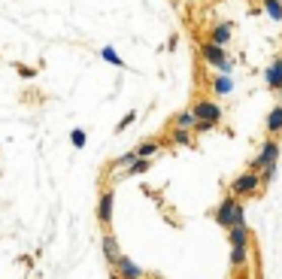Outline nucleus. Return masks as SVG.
I'll use <instances>...</instances> for the list:
<instances>
[{"label": "nucleus", "mask_w": 282, "mask_h": 279, "mask_svg": "<svg viewBox=\"0 0 282 279\" xmlns=\"http://www.w3.org/2000/svg\"><path fill=\"white\" fill-rule=\"evenodd\" d=\"M149 167H152V158H137V161H134V164H131V167H128L125 173H122V179H131V176H140V173H146Z\"/></svg>", "instance_id": "11"}, {"label": "nucleus", "mask_w": 282, "mask_h": 279, "mask_svg": "<svg viewBox=\"0 0 282 279\" xmlns=\"http://www.w3.org/2000/svg\"><path fill=\"white\" fill-rule=\"evenodd\" d=\"M276 61H279V64H282V58H276Z\"/></svg>", "instance_id": "24"}, {"label": "nucleus", "mask_w": 282, "mask_h": 279, "mask_svg": "<svg viewBox=\"0 0 282 279\" xmlns=\"http://www.w3.org/2000/svg\"><path fill=\"white\" fill-rule=\"evenodd\" d=\"M112 204H115V191L106 188V191L100 194V201H97V222H100V225H109V222H112Z\"/></svg>", "instance_id": "5"}, {"label": "nucleus", "mask_w": 282, "mask_h": 279, "mask_svg": "<svg viewBox=\"0 0 282 279\" xmlns=\"http://www.w3.org/2000/svg\"><path fill=\"white\" fill-rule=\"evenodd\" d=\"M264 9H267V15H270L273 21H282V3L279 0H264Z\"/></svg>", "instance_id": "17"}, {"label": "nucleus", "mask_w": 282, "mask_h": 279, "mask_svg": "<svg viewBox=\"0 0 282 279\" xmlns=\"http://www.w3.org/2000/svg\"><path fill=\"white\" fill-rule=\"evenodd\" d=\"M134 161H137V155H134V149H131V152H125L122 158H115V161H112V167H122V170H128Z\"/></svg>", "instance_id": "19"}, {"label": "nucleus", "mask_w": 282, "mask_h": 279, "mask_svg": "<svg viewBox=\"0 0 282 279\" xmlns=\"http://www.w3.org/2000/svg\"><path fill=\"white\" fill-rule=\"evenodd\" d=\"M191 112H194L197 122H213V125L222 122V106H219L216 100H197V103L191 106Z\"/></svg>", "instance_id": "3"}, {"label": "nucleus", "mask_w": 282, "mask_h": 279, "mask_svg": "<svg viewBox=\"0 0 282 279\" xmlns=\"http://www.w3.org/2000/svg\"><path fill=\"white\" fill-rule=\"evenodd\" d=\"M158 152H161V143H158V140H143V143L134 149L137 158H155Z\"/></svg>", "instance_id": "9"}, {"label": "nucleus", "mask_w": 282, "mask_h": 279, "mask_svg": "<svg viewBox=\"0 0 282 279\" xmlns=\"http://www.w3.org/2000/svg\"><path fill=\"white\" fill-rule=\"evenodd\" d=\"M279 3H282V0H279Z\"/></svg>", "instance_id": "25"}, {"label": "nucleus", "mask_w": 282, "mask_h": 279, "mask_svg": "<svg viewBox=\"0 0 282 279\" xmlns=\"http://www.w3.org/2000/svg\"><path fill=\"white\" fill-rule=\"evenodd\" d=\"M100 55H103V61H109V64H112V67H118V70H125V67H128V64L122 61V55H118L112 46H103V52H100Z\"/></svg>", "instance_id": "14"}, {"label": "nucleus", "mask_w": 282, "mask_h": 279, "mask_svg": "<svg viewBox=\"0 0 282 279\" xmlns=\"http://www.w3.org/2000/svg\"><path fill=\"white\" fill-rule=\"evenodd\" d=\"M85 140H88V137H85V131H82V128H76V131L70 134V143H73L76 149H82V146H85Z\"/></svg>", "instance_id": "20"}, {"label": "nucleus", "mask_w": 282, "mask_h": 279, "mask_svg": "<svg viewBox=\"0 0 282 279\" xmlns=\"http://www.w3.org/2000/svg\"><path fill=\"white\" fill-rule=\"evenodd\" d=\"M258 185H261V176L258 173H252V170H246V173H240L234 182H231V197H249V194H255L258 191Z\"/></svg>", "instance_id": "2"}, {"label": "nucleus", "mask_w": 282, "mask_h": 279, "mask_svg": "<svg viewBox=\"0 0 282 279\" xmlns=\"http://www.w3.org/2000/svg\"><path fill=\"white\" fill-rule=\"evenodd\" d=\"M170 140H173V143H182V146H188V143H191V131H182V128H173V134H170Z\"/></svg>", "instance_id": "18"}, {"label": "nucleus", "mask_w": 282, "mask_h": 279, "mask_svg": "<svg viewBox=\"0 0 282 279\" xmlns=\"http://www.w3.org/2000/svg\"><path fill=\"white\" fill-rule=\"evenodd\" d=\"M194 122H197V118H194V112H191V109H185V112H179V115L173 118V125H176V128H182V131H191V128H194Z\"/></svg>", "instance_id": "15"}, {"label": "nucleus", "mask_w": 282, "mask_h": 279, "mask_svg": "<svg viewBox=\"0 0 282 279\" xmlns=\"http://www.w3.org/2000/svg\"><path fill=\"white\" fill-rule=\"evenodd\" d=\"M216 225H222L225 231L234 228V225H246V210H243V204L228 194V197L219 204V210H216Z\"/></svg>", "instance_id": "1"}, {"label": "nucleus", "mask_w": 282, "mask_h": 279, "mask_svg": "<svg viewBox=\"0 0 282 279\" xmlns=\"http://www.w3.org/2000/svg\"><path fill=\"white\" fill-rule=\"evenodd\" d=\"M112 276L115 279H146V273H143L140 264H134L128 255H122V258L112 264Z\"/></svg>", "instance_id": "4"}, {"label": "nucleus", "mask_w": 282, "mask_h": 279, "mask_svg": "<svg viewBox=\"0 0 282 279\" xmlns=\"http://www.w3.org/2000/svg\"><path fill=\"white\" fill-rule=\"evenodd\" d=\"M18 73H21V76H24V79H30V76H33V73H36V70H30V67H18Z\"/></svg>", "instance_id": "22"}, {"label": "nucleus", "mask_w": 282, "mask_h": 279, "mask_svg": "<svg viewBox=\"0 0 282 279\" xmlns=\"http://www.w3.org/2000/svg\"><path fill=\"white\" fill-rule=\"evenodd\" d=\"M231 88H234L231 76H219V79H213V91H216V94H231Z\"/></svg>", "instance_id": "16"}, {"label": "nucleus", "mask_w": 282, "mask_h": 279, "mask_svg": "<svg viewBox=\"0 0 282 279\" xmlns=\"http://www.w3.org/2000/svg\"><path fill=\"white\" fill-rule=\"evenodd\" d=\"M267 131L270 134H279L282 131V106H273L270 115H267Z\"/></svg>", "instance_id": "13"}, {"label": "nucleus", "mask_w": 282, "mask_h": 279, "mask_svg": "<svg viewBox=\"0 0 282 279\" xmlns=\"http://www.w3.org/2000/svg\"><path fill=\"white\" fill-rule=\"evenodd\" d=\"M246 261H249V246H231V264L243 267Z\"/></svg>", "instance_id": "12"}, {"label": "nucleus", "mask_w": 282, "mask_h": 279, "mask_svg": "<svg viewBox=\"0 0 282 279\" xmlns=\"http://www.w3.org/2000/svg\"><path fill=\"white\" fill-rule=\"evenodd\" d=\"M103 258H106V264L112 267L118 258H122V249H118V240L112 237V234H106L103 237Z\"/></svg>", "instance_id": "7"}, {"label": "nucleus", "mask_w": 282, "mask_h": 279, "mask_svg": "<svg viewBox=\"0 0 282 279\" xmlns=\"http://www.w3.org/2000/svg\"><path fill=\"white\" fill-rule=\"evenodd\" d=\"M279 100H282V88H279ZM279 106H282V103H279Z\"/></svg>", "instance_id": "23"}, {"label": "nucleus", "mask_w": 282, "mask_h": 279, "mask_svg": "<svg viewBox=\"0 0 282 279\" xmlns=\"http://www.w3.org/2000/svg\"><path fill=\"white\" fill-rule=\"evenodd\" d=\"M134 122H137V112H128V115L118 122V128H115V131H125V128H128V125H134Z\"/></svg>", "instance_id": "21"}, {"label": "nucleus", "mask_w": 282, "mask_h": 279, "mask_svg": "<svg viewBox=\"0 0 282 279\" xmlns=\"http://www.w3.org/2000/svg\"><path fill=\"white\" fill-rule=\"evenodd\" d=\"M231 30H234V27H231V21L216 24V27L210 30V43H216V46H222V49H225V46H228V39H231Z\"/></svg>", "instance_id": "6"}, {"label": "nucleus", "mask_w": 282, "mask_h": 279, "mask_svg": "<svg viewBox=\"0 0 282 279\" xmlns=\"http://www.w3.org/2000/svg\"><path fill=\"white\" fill-rule=\"evenodd\" d=\"M264 82H267L270 88H282V64H279V61H273V64L267 67V73H264Z\"/></svg>", "instance_id": "10"}, {"label": "nucleus", "mask_w": 282, "mask_h": 279, "mask_svg": "<svg viewBox=\"0 0 282 279\" xmlns=\"http://www.w3.org/2000/svg\"><path fill=\"white\" fill-rule=\"evenodd\" d=\"M228 240H231V246H249V228L246 225L228 228Z\"/></svg>", "instance_id": "8"}]
</instances>
